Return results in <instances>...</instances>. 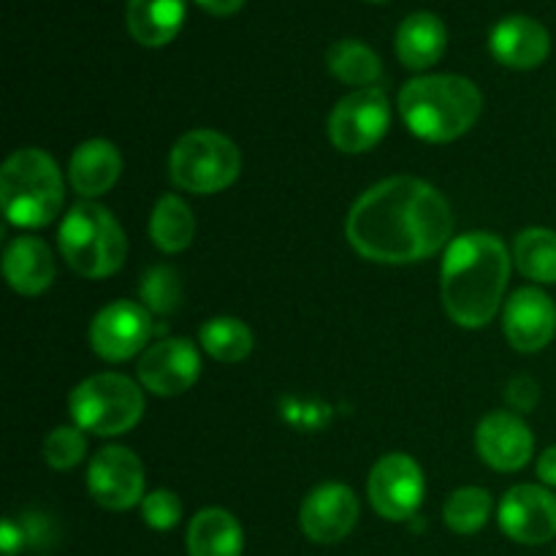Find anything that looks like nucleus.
<instances>
[{
	"instance_id": "nucleus-1",
	"label": "nucleus",
	"mask_w": 556,
	"mask_h": 556,
	"mask_svg": "<svg viewBox=\"0 0 556 556\" xmlns=\"http://www.w3.org/2000/svg\"><path fill=\"white\" fill-rule=\"evenodd\" d=\"M351 248L375 264H416L451 242L454 212L438 188L391 177L362 193L348 215Z\"/></svg>"
},
{
	"instance_id": "nucleus-2",
	"label": "nucleus",
	"mask_w": 556,
	"mask_h": 556,
	"mask_svg": "<svg viewBox=\"0 0 556 556\" xmlns=\"http://www.w3.org/2000/svg\"><path fill=\"white\" fill-rule=\"evenodd\" d=\"M510 277V255L503 239L470 231L448 244L440 271V291L448 318L462 329H483L503 304Z\"/></svg>"
},
{
	"instance_id": "nucleus-3",
	"label": "nucleus",
	"mask_w": 556,
	"mask_h": 556,
	"mask_svg": "<svg viewBox=\"0 0 556 556\" xmlns=\"http://www.w3.org/2000/svg\"><path fill=\"white\" fill-rule=\"evenodd\" d=\"M483 96L470 79L456 74L416 76L400 92V114L413 136L448 144L478 123Z\"/></svg>"
},
{
	"instance_id": "nucleus-4",
	"label": "nucleus",
	"mask_w": 556,
	"mask_h": 556,
	"mask_svg": "<svg viewBox=\"0 0 556 556\" xmlns=\"http://www.w3.org/2000/svg\"><path fill=\"white\" fill-rule=\"evenodd\" d=\"M0 204L11 226H49L63 210V174L58 163L36 147L16 150L0 172Z\"/></svg>"
},
{
	"instance_id": "nucleus-5",
	"label": "nucleus",
	"mask_w": 556,
	"mask_h": 556,
	"mask_svg": "<svg viewBox=\"0 0 556 556\" xmlns=\"http://www.w3.org/2000/svg\"><path fill=\"white\" fill-rule=\"evenodd\" d=\"M58 244L65 264L87 280H103L119 271L128 255V239L117 217L92 201L71 206L60 223Z\"/></svg>"
},
{
	"instance_id": "nucleus-6",
	"label": "nucleus",
	"mask_w": 556,
	"mask_h": 556,
	"mask_svg": "<svg viewBox=\"0 0 556 556\" xmlns=\"http://www.w3.org/2000/svg\"><path fill=\"white\" fill-rule=\"evenodd\" d=\"M68 413L81 432L117 438L130 432L144 416V394L130 378L101 372L81 380L68 396Z\"/></svg>"
},
{
	"instance_id": "nucleus-7",
	"label": "nucleus",
	"mask_w": 556,
	"mask_h": 556,
	"mask_svg": "<svg viewBox=\"0 0 556 556\" xmlns=\"http://www.w3.org/2000/svg\"><path fill=\"white\" fill-rule=\"evenodd\" d=\"M242 172L239 147L217 130H190L168 155V177L188 193H220L231 188Z\"/></svg>"
},
{
	"instance_id": "nucleus-8",
	"label": "nucleus",
	"mask_w": 556,
	"mask_h": 556,
	"mask_svg": "<svg viewBox=\"0 0 556 556\" xmlns=\"http://www.w3.org/2000/svg\"><path fill=\"white\" fill-rule=\"evenodd\" d=\"M391 106L380 87H364L342 98L329 117L331 144L348 155L369 152L389 130Z\"/></svg>"
},
{
	"instance_id": "nucleus-9",
	"label": "nucleus",
	"mask_w": 556,
	"mask_h": 556,
	"mask_svg": "<svg viewBox=\"0 0 556 556\" xmlns=\"http://www.w3.org/2000/svg\"><path fill=\"white\" fill-rule=\"evenodd\" d=\"M367 494L378 516L389 521H407L421 508L427 481L413 456L386 454L369 472Z\"/></svg>"
},
{
	"instance_id": "nucleus-10",
	"label": "nucleus",
	"mask_w": 556,
	"mask_h": 556,
	"mask_svg": "<svg viewBox=\"0 0 556 556\" xmlns=\"http://www.w3.org/2000/svg\"><path fill=\"white\" fill-rule=\"evenodd\" d=\"M87 489L101 508L128 510L147 497L144 467L134 451L123 445H109L90 459Z\"/></svg>"
},
{
	"instance_id": "nucleus-11",
	"label": "nucleus",
	"mask_w": 556,
	"mask_h": 556,
	"mask_svg": "<svg viewBox=\"0 0 556 556\" xmlns=\"http://www.w3.org/2000/svg\"><path fill=\"white\" fill-rule=\"evenodd\" d=\"M152 337V313L119 299L106 304L90 324V345L103 362H128Z\"/></svg>"
},
{
	"instance_id": "nucleus-12",
	"label": "nucleus",
	"mask_w": 556,
	"mask_h": 556,
	"mask_svg": "<svg viewBox=\"0 0 556 556\" xmlns=\"http://www.w3.org/2000/svg\"><path fill=\"white\" fill-rule=\"evenodd\" d=\"M141 386L155 396H179L193 389L201 375V356L185 337H168L147 348L139 367Z\"/></svg>"
},
{
	"instance_id": "nucleus-13",
	"label": "nucleus",
	"mask_w": 556,
	"mask_h": 556,
	"mask_svg": "<svg viewBox=\"0 0 556 556\" xmlns=\"http://www.w3.org/2000/svg\"><path fill=\"white\" fill-rule=\"evenodd\" d=\"M500 527L525 546H543L556 538V497L546 486L521 483L500 503Z\"/></svg>"
},
{
	"instance_id": "nucleus-14",
	"label": "nucleus",
	"mask_w": 556,
	"mask_h": 556,
	"mask_svg": "<svg viewBox=\"0 0 556 556\" xmlns=\"http://www.w3.org/2000/svg\"><path fill=\"white\" fill-rule=\"evenodd\" d=\"M358 497L345 483H320L304 497L299 527L313 543H340L358 521Z\"/></svg>"
},
{
	"instance_id": "nucleus-15",
	"label": "nucleus",
	"mask_w": 556,
	"mask_h": 556,
	"mask_svg": "<svg viewBox=\"0 0 556 556\" xmlns=\"http://www.w3.org/2000/svg\"><path fill=\"white\" fill-rule=\"evenodd\" d=\"M503 329L519 353H538L552 345L556 334V304L541 288H519L508 299Z\"/></svg>"
},
{
	"instance_id": "nucleus-16",
	"label": "nucleus",
	"mask_w": 556,
	"mask_h": 556,
	"mask_svg": "<svg viewBox=\"0 0 556 556\" xmlns=\"http://www.w3.org/2000/svg\"><path fill=\"white\" fill-rule=\"evenodd\" d=\"M478 456L486 462L492 470L516 472L532 459L535 438L530 427L519 416L505 410H494L478 424L476 429Z\"/></svg>"
},
{
	"instance_id": "nucleus-17",
	"label": "nucleus",
	"mask_w": 556,
	"mask_h": 556,
	"mask_svg": "<svg viewBox=\"0 0 556 556\" xmlns=\"http://www.w3.org/2000/svg\"><path fill=\"white\" fill-rule=\"evenodd\" d=\"M489 49L494 58L508 68L530 71L538 68L552 52L548 30L538 20L525 14H514L500 20L489 33Z\"/></svg>"
},
{
	"instance_id": "nucleus-18",
	"label": "nucleus",
	"mask_w": 556,
	"mask_h": 556,
	"mask_svg": "<svg viewBox=\"0 0 556 556\" xmlns=\"http://www.w3.org/2000/svg\"><path fill=\"white\" fill-rule=\"evenodd\" d=\"M123 172L119 150L106 139L81 141L68 163V182L85 199H98L109 193Z\"/></svg>"
},
{
	"instance_id": "nucleus-19",
	"label": "nucleus",
	"mask_w": 556,
	"mask_h": 556,
	"mask_svg": "<svg viewBox=\"0 0 556 556\" xmlns=\"http://www.w3.org/2000/svg\"><path fill=\"white\" fill-rule=\"evenodd\" d=\"M3 275L22 296H38L54 280L52 250L38 237H16L3 253Z\"/></svg>"
},
{
	"instance_id": "nucleus-20",
	"label": "nucleus",
	"mask_w": 556,
	"mask_h": 556,
	"mask_svg": "<svg viewBox=\"0 0 556 556\" xmlns=\"http://www.w3.org/2000/svg\"><path fill=\"white\" fill-rule=\"evenodd\" d=\"M448 43L443 20L432 11H416L405 16L396 30V54L413 71H424L438 63Z\"/></svg>"
},
{
	"instance_id": "nucleus-21",
	"label": "nucleus",
	"mask_w": 556,
	"mask_h": 556,
	"mask_svg": "<svg viewBox=\"0 0 556 556\" xmlns=\"http://www.w3.org/2000/svg\"><path fill=\"white\" fill-rule=\"evenodd\" d=\"M185 22V0H128L125 25L144 47H163L174 41Z\"/></svg>"
},
{
	"instance_id": "nucleus-22",
	"label": "nucleus",
	"mask_w": 556,
	"mask_h": 556,
	"mask_svg": "<svg viewBox=\"0 0 556 556\" xmlns=\"http://www.w3.org/2000/svg\"><path fill=\"white\" fill-rule=\"evenodd\" d=\"M244 535L239 521L223 508H204L188 527L190 556H242Z\"/></svg>"
},
{
	"instance_id": "nucleus-23",
	"label": "nucleus",
	"mask_w": 556,
	"mask_h": 556,
	"mask_svg": "<svg viewBox=\"0 0 556 556\" xmlns=\"http://www.w3.org/2000/svg\"><path fill=\"white\" fill-rule=\"evenodd\" d=\"M150 239L163 253H182L195 239V217L179 195H161L150 215Z\"/></svg>"
},
{
	"instance_id": "nucleus-24",
	"label": "nucleus",
	"mask_w": 556,
	"mask_h": 556,
	"mask_svg": "<svg viewBox=\"0 0 556 556\" xmlns=\"http://www.w3.org/2000/svg\"><path fill=\"white\" fill-rule=\"evenodd\" d=\"M326 65L337 79L358 87V90L375 87L383 76V63H380L378 52L356 38H342V41L331 43L326 52Z\"/></svg>"
},
{
	"instance_id": "nucleus-25",
	"label": "nucleus",
	"mask_w": 556,
	"mask_h": 556,
	"mask_svg": "<svg viewBox=\"0 0 556 556\" xmlns=\"http://www.w3.org/2000/svg\"><path fill=\"white\" fill-rule=\"evenodd\" d=\"M514 264L527 280L556 286V231L527 228L514 242Z\"/></svg>"
},
{
	"instance_id": "nucleus-26",
	"label": "nucleus",
	"mask_w": 556,
	"mask_h": 556,
	"mask_svg": "<svg viewBox=\"0 0 556 556\" xmlns=\"http://www.w3.org/2000/svg\"><path fill=\"white\" fill-rule=\"evenodd\" d=\"M199 342L215 362L237 364L244 362L253 351V331L239 318H212L201 326Z\"/></svg>"
},
{
	"instance_id": "nucleus-27",
	"label": "nucleus",
	"mask_w": 556,
	"mask_h": 556,
	"mask_svg": "<svg viewBox=\"0 0 556 556\" xmlns=\"http://www.w3.org/2000/svg\"><path fill=\"white\" fill-rule=\"evenodd\" d=\"M492 516V494L486 489L465 486L456 489L448 500H445L443 519L451 532L456 535H472V532L483 530Z\"/></svg>"
},
{
	"instance_id": "nucleus-28",
	"label": "nucleus",
	"mask_w": 556,
	"mask_h": 556,
	"mask_svg": "<svg viewBox=\"0 0 556 556\" xmlns=\"http://www.w3.org/2000/svg\"><path fill=\"white\" fill-rule=\"evenodd\" d=\"M139 293L150 313L172 315L182 304V280L172 266H152L141 277Z\"/></svg>"
},
{
	"instance_id": "nucleus-29",
	"label": "nucleus",
	"mask_w": 556,
	"mask_h": 556,
	"mask_svg": "<svg viewBox=\"0 0 556 556\" xmlns=\"http://www.w3.org/2000/svg\"><path fill=\"white\" fill-rule=\"evenodd\" d=\"M87 454V440L79 427H58L43 440V462L52 470H74Z\"/></svg>"
},
{
	"instance_id": "nucleus-30",
	"label": "nucleus",
	"mask_w": 556,
	"mask_h": 556,
	"mask_svg": "<svg viewBox=\"0 0 556 556\" xmlns=\"http://www.w3.org/2000/svg\"><path fill=\"white\" fill-rule=\"evenodd\" d=\"M141 519L150 530L166 532L172 527H177V521L182 519V503L174 492H166V489H157V492H150L144 500H141Z\"/></svg>"
},
{
	"instance_id": "nucleus-31",
	"label": "nucleus",
	"mask_w": 556,
	"mask_h": 556,
	"mask_svg": "<svg viewBox=\"0 0 556 556\" xmlns=\"http://www.w3.org/2000/svg\"><path fill=\"white\" fill-rule=\"evenodd\" d=\"M508 402L521 413H532L541 402V386L530 375H516L508 383Z\"/></svg>"
},
{
	"instance_id": "nucleus-32",
	"label": "nucleus",
	"mask_w": 556,
	"mask_h": 556,
	"mask_svg": "<svg viewBox=\"0 0 556 556\" xmlns=\"http://www.w3.org/2000/svg\"><path fill=\"white\" fill-rule=\"evenodd\" d=\"M25 541L27 538L22 525H16L14 519H5L3 527H0V552H3V556H14L16 552H22Z\"/></svg>"
},
{
	"instance_id": "nucleus-33",
	"label": "nucleus",
	"mask_w": 556,
	"mask_h": 556,
	"mask_svg": "<svg viewBox=\"0 0 556 556\" xmlns=\"http://www.w3.org/2000/svg\"><path fill=\"white\" fill-rule=\"evenodd\" d=\"M538 478H541L546 486L556 489V445L543 451L541 459H538Z\"/></svg>"
},
{
	"instance_id": "nucleus-34",
	"label": "nucleus",
	"mask_w": 556,
	"mask_h": 556,
	"mask_svg": "<svg viewBox=\"0 0 556 556\" xmlns=\"http://www.w3.org/2000/svg\"><path fill=\"white\" fill-rule=\"evenodd\" d=\"M195 3H199L204 11H210V14L228 16V14H233V11L242 9L244 0H195Z\"/></svg>"
},
{
	"instance_id": "nucleus-35",
	"label": "nucleus",
	"mask_w": 556,
	"mask_h": 556,
	"mask_svg": "<svg viewBox=\"0 0 556 556\" xmlns=\"http://www.w3.org/2000/svg\"><path fill=\"white\" fill-rule=\"evenodd\" d=\"M372 3H383V0H372Z\"/></svg>"
}]
</instances>
